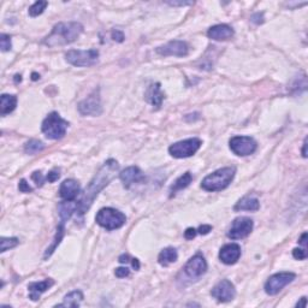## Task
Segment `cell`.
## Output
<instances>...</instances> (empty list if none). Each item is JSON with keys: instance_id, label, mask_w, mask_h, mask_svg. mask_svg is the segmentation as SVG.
Masks as SVG:
<instances>
[{"instance_id": "1f68e13d", "label": "cell", "mask_w": 308, "mask_h": 308, "mask_svg": "<svg viewBox=\"0 0 308 308\" xmlns=\"http://www.w3.org/2000/svg\"><path fill=\"white\" fill-rule=\"evenodd\" d=\"M292 256L295 259H297V260H305L307 258V248H295L292 250Z\"/></svg>"}, {"instance_id": "8d00e7d4", "label": "cell", "mask_w": 308, "mask_h": 308, "mask_svg": "<svg viewBox=\"0 0 308 308\" xmlns=\"http://www.w3.org/2000/svg\"><path fill=\"white\" fill-rule=\"evenodd\" d=\"M112 38L115 41H117V42H123L124 41V34L120 30H114L112 32Z\"/></svg>"}, {"instance_id": "4fadbf2b", "label": "cell", "mask_w": 308, "mask_h": 308, "mask_svg": "<svg viewBox=\"0 0 308 308\" xmlns=\"http://www.w3.org/2000/svg\"><path fill=\"white\" fill-rule=\"evenodd\" d=\"M211 295L219 302H230L236 296L235 286L228 279H223L222 282L213 287Z\"/></svg>"}, {"instance_id": "7dc6e473", "label": "cell", "mask_w": 308, "mask_h": 308, "mask_svg": "<svg viewBox=\"0 0 308 308\" xmlns=\"http://www.w3.org/2000/svg\"><path fill=\"white\" fill-rule=\"evenodd\" d=\"M38 77H40V76H38V74H33V79H34V81H37Z\"/></svg>"}, {"instance_id": "f6af8a7d", "label": "cell", "mask_w": 308, "mask_h": 308, "mask_svg": "<svg viewBox=\"0 0 308 308\" xmlns=\"http://www.w3.org/2000/svg\"><path fill=\"white\" fill-rule=\"evenodd\" d=\"M306 147H307V138H305V142H304V148H302V155H304V158H307V153H306Z\"/></svg>"}, {"instance_id": "52a82bcc", "label": "cell", "mask_w": 308, "mask_h": 308, "mask_svg": "<svg viewBox=\"0 0 308 308\" xmlns=\"http://www.w3.org/2000/svg\"><path fill=\"white\" fill-rule=\"evenodd\" d=\"M201 145L202 142L200 138H187V140L179 141V142L171 145L170 147H169V153H170L173 158L177 159L189 158V156L194 155V154L200 150Z\"/></svg>"}, {"instance_id": "74e56055", "label": "cell", "mask_w": 308, "mask_h": 308, "mask_svg": "<svg viewBox=\"0 0 308 308\" xmlns=\"http://www.w3.org/2000/svg\"><path fill=\"white\" fill-rule=\"evenodd\" d=\"M197 231L195 229H192V228H189V229H187L186 231H184V237L187 238V240H192V238L196 236Z\"/></svg>"}, {"instance_id": "8992f818", "label": "cell", "mask_w": 308, "mask_h": 308, "mask_svg": "<svg viewBox=\"0 0 308 308\" xmlns=\"http://www.w3.org/2000/svg\"><path fill=\"white\" fill-rule=\"evenodd\" d=\"M65 59L69 64L78 68H84V66H92L96 63L99 59V51L94 50H71L65 53Z\"/></svg>"}, {"instance_id": "bcb514c9", "label": "cell", "mask_w": 308, "mask_h": 308, "mask_svg": "<svg viewBox=\"0 0 308 308\" xmlns=\"http://www.w3.org/2000/svg\"><path fill=\"white\" fill-rule=\"evenodd\" d=\"M15 77H16V78H15V81H16V82L22 81V78H20V75H16Z\"/></svg>"}, {"instance_id": "5bb4252c", "label": "cell", "mask_w": 308, "mask_h": 308, "mask_svg": "<svg viewBox=\"0 0 308 308\" xmlns=\"http://www.w3.org/2000/svg\"><path fill=\"white\" fill-rule=\"evenodd\" d=\"M183 270L187 276H189L191 278H199L202 274L206 273L207 263L201 254H196L189 259Z\"/></svg>"}, {"instance_id": "2e32d148", "label": "cell", "mask_w": 308, "mask_h": 308, "mask_svg": "<svg viewBox=\"0 0 308 308\" xmlns=\"http://www.w3.org/2000/svg\"><path fill=\"white\" fill-rule=\"evenodd\" d=\"M241 256V247L237 243H229L222 247L219 251V259L225 265H233Z\"/></svg>"}, {"instance_id": "f1b7e54d", "label": "cell", "mask_w": 308, "mask_h": 308, "mask_svg": "<svg viewBox=\"0 0 308 308\" xmlns=\"http://www.w3.org/2000/svg\"><path fill=\"white\" fill-rule=\"evenodd\" d=\"M19 243V238L16 237H1V240H0V251L5 253L6 250L17 247Z\"/></svg>"}, {"instance_id": "e0dca14e", "label": "cell", "mask_w": 308, "mask_h": 308, "mask_svg": "<svg viewBox=\"0 0 308 308\" xmlns=\"http://www.w3.org/2000/svg\"><path fill=\"white\" fill-rule=\"evenodd\" d=\"M79 191H81V188H79L78 182L75 179H65L60 184L59 195L64 201H75L76 197L78 196Z\"/></svg>"}, {"instance_id": "d6986e66", "label": "cell", "mask_w": 308, "mask_h": 308, "mask_svg": "<svg viewBox=\"0 0 308 308\" xmlns=\"http://www.w3.org/2000/svg\"><path fill=\"white\" fill-rule=\"evenodd\" d=\"M55 286V281L52 278L43 279L41 282H33L28 286V290H29V297L33 301H38L40 299L41 295L45 291H47L48 289L52 288Z\"/></svg>"}, {"instance_id": "ffe728a7", "label": "cell", "mask_w": 308, "mask_h": 308, "mask_svg": "<svg viewBox=\"0 0 308 308\" xmlns=\"http://www.w3.org/2000/svg\"><path fill=\"white\" fill-rule=\"evenodd\" d=\"M164 97L165 96H164V93L161 92L160 83L151 84L145 94V99L147 100L152 106L155 107V109H159V107L161 106Z\"/></svg>"}, {"instance_id": "603a6c76", "label": "cell", "mask_w": 308, "mask_h": 308, "mask_svg": "<svg viewBox=\"0 0 308 308\" xmlns=\"http://www.w3.org/2000/svg\"><path fill=\"white\" fill-rule=\"evenodd\" d=\"M74 213H77V202L75 201H63L59 204V215L60 222L65 223L71 218Z\"/></svg>"}, {"instance_id": "cb8c5ba5", "label": "cell", "mask_w": 308, "mask_h": 308, "mask_svg": "<svg viewBox=\"0 0 308 308\" xmlns=\"http://www.w3.org/2000/svg\"><path fill=\"white\" fill-rule=\"evenodd\" d=\"M192 174L191 173H186L182 174L181 177H178V178L174 181V183L173 184V186L170 187V197L174 196L176 192L182 191V189L187 188V187L192 183Z\"/></svg>"}, {"instance_id": "5b68a950", "label": "cell", "mask_w": 308, "mask_h": 308, "mask_svg": "<svg viewBox=\"0 0 308 308\" xmlns=\"http://www.w3.org/2000/svg\"><path fill=\"white\" fill-rule=\"evenodd\" d=\"M96 222L104 229L111 231L122 228L127 222V217L123 212L112 207H105L97 212Z\"/></svg>"}, {"instance_id": "ee69618b", "label": "cell", "mask_w": 308, "mask_h": 308, "mask_svg": "<svg viewBox=\"0 0 308 308\" xmlns=\"http://www.w3.org/2000/svg\"><path fill=\"white\" fill-rule=\"evenodd\" d=\"M132 264H133V268H134L135 270H138V269H140V263H138L137 259H133Z\"/></svg>"}, {"instance_id": "6da1fadb", "label": "cell", "mask_w": 308, "mask_h": 308, "mask_svg": "<svg viewBox=\"0 0 308 308\" xmlns=\"http://www.w3.org/2000/svg\"><path fill=\"white\" fill-rule=\"evenodd\" d=\"M118 169H119V165H118V163L115 159H109V160L99 169V171L94 174L92 181L89 182L87 188L84 189L79 201H77V214L83 215L84 213L91 209L92 204H93L96 197L99 195V192H101L105 187L109 186L110 182L115 178Z\"/></svg>"}, {"instance_id": "60d3db41", "label": "cell", "mask_w": 308, "mask_h": 308, "mask_svg": "<svg viewBox=\"0 0 308 308\" xmlns=\"http://www.w3.org/2000/svg\"><path fill=\"white\" fill-rule=\"evenodd\" d=\"M129 255H128V254H123V255H120L119 256V259H118V261H119V263H122V264H125V263H129Z\"/></svg>"}, {"instance_id": "e575fe53", "label": "cell", "mask_w": 308, "mask_h": 308, "mask_svg": "<svg viewBox=\"0 0 308 308\" xmlns=\"http://www.w3.org/2000/svg\"><path fill=\"white\" fill-rule=\"evenodd\" d=\"M115 274L118 277V278H124V277L129 276L130 271L128 268H118V269H116Z\"/></svg>"}, {"instance_id": "7a4b0ae2", "label": "cell", "mask_w": 308, "mask_h": 308, "mask_svg": "<svg viewBox=\"0 0 308 308\" xmlns=\"http://www.w3.org/2000/svg\"><path fill=\"white\" fill-rule=\"evenodd\" d=\"M83 32V25L78 22H61L55 25L51 34L43 40L48 47L64 46L74 42Z\"/></svg>"}, {"instance_id": "d6a6232c", "label": "cell", "mask_w": 308, "mask_h": 308, "mask_svg": "<svg viewBox=\"0 0 308 308\" xmlns=\"http://www.w3.org/2000/svg\"><path fill=\"white\" fill-rule=\"evenodd\" d=\"M32 179L35 182V184H37L38 187H41L43 183H45L46 177H43L40 171H35V173H33L32 174Z\"/></svg>"}, {"instance_id": "44dd1931", "label": "cell", "mask_w": 308, "mask_h": 308, "mask_svg": "<svg viewBox=\"0 0 308 308\" xmlns=\"http://www.w3.org/2000/svg\"><path fill=\"white\" fill-rule=\"evenodd\" d=\"M260 209V202L256 197L250 196V195H247V196H243L237 204L235 205L233 210L235 211H258Z\"/></svg>"}, {"instance_id": "ba28073f", "label": "cell", "mask_w": 308, "mask_h": 308, "mask_svg": "<svg viewBox=\"0 0 308 308\" xmlns=\"http://www.w3.org/2000/svg\"><path fill=\"white\" fill-rule=\"evenodd\" d=\"M230 150L236 155L246 156L250 155L258 148V143L250 136H233L229 141Z\"/></svg>"}, {"instance_id": "30bf717a", "label": "cell", "mask_w": 308, "mask_h": 308, "mask_svg": "<svg viewBox=\"0 0 308 308\" xmlns=\"http://www.w3.org/2000/svg\"><path fill=\"white\" fill-rule=\"evenodd\" d=\"M251 230H253V220L248 217H240L233 220L227 235L231 240H241L247 237Z\"/></svg>"}, {"instance_id": "836d02e7", "label": "cell", "mask_w": 308, "mask_h": 308, "mask_svg": "<svg viewBox=\"0 0 308 308\" xmlns=\"http://www.w3.org/2000/svg\"><path fill=\"white\" fill-rule=\"evenodd\" d=\"M59 177H60V173H59L58 170H52L48 173L47 176H46V181L50 182V183H53V182L58 181Z\"/></svg>"}, {"instance_id": "4dcf8cb0", "label": "cell", "mask_w": 308, "mask_h": 308, "mask_svg": "<svg viewBox=\"0 0 308 308\" xmlns=\"http://www.w3.org/2000/svg\"><path fill=\"white\" fill-rule=\"evenodd\" d=\"M0 47H1L2 52H7V51L11 50V38L10 35L1 34L0 35Z\"/></svg>"}, {"instance_id": "ac0fdd59", "label": "cell", "mask_w": 308, "mask_h": 308, "mask_svg": "<svg viewBox=\"0 0 308 308\" xmlns=\"http://www.w3.org/2000/svg\"><path fill=\"white\" fill-rule=\"evenodd\" d=\"M235 32L232 28L228 24H217L213 25L207 32V37L215 41H225L233 37Z\"/></svg>"}, {"instance_id": "484cf974", "label": "cell", "mask_w": 308, "mask_h": 308, "mask_svg": "<svg viewBox=\"0 0 308 308\" xmlns=\"http://www.w3.org/2000/svg\"><path fill=\"white\" fill-rule=\"evenodd\" d=\"M82 300H83V294L79 290H74V291L69 292L64 297V302L61 305H58L56 307H78L81 305Z\"/></svg>"}, {"instance_id": "4316f807", "label": "cell", "mask_w": 308, "mask_h": 308, "mask_svg": "<svg viewBox=\"0 0 308 308\" xmlns=\"http://www.w3.org/2000/svg\"><path fill=\"white\" fill-rule=\"evenodd\" d=\"M64 224H65V223H63V222H60V224L58 225V228H57V232H56V237H55V242L52 243V246H51V247H48L47 250H46V253H45V256H43V258L45 259H47V258H50L51 255H52L53 254V251L56 250V248L58 247L59 246V243H60V241L63 240V237H64V233H65V228H64Z\"/></svg>"}, {"instance_id": "277c9868", "label": "cell", "mask_w": 308, "mask_h": 308, "mask_svg": "<svg viewBox=\"0 0 308 308\" xmlns=\"http://www.w3.org/2000/svg\"><path fill=\"white\" fill-rule=\"evenodd\" d=\"M69 127V123L60 117L58 112H51L47 117L43 119L41 130L47 138L51 140H59L64 137L66 134V129Z\"/></svg>"}, {"instance_id": "7402d4cb", "label": "cell", "mask_w": 308, "mask_h": 308, "mask_svg": "<svg viewBox=\"0 0 308 308\" xmlns=\"http://www.w3.org/2000/svg\"><path fill=\"white\" fill-rule=\"evenodd\" d=\"M17 106V97L10 94H2L0 96V115L6 116L11 114Z\"/></svg>"}, {"instance_id": "b9f144b4", "label": "cell", "mask_w": 308, "mask_h": 308, "mask_svg": "<svg viewBox=\"0 0 308 308\" xmlns=\"http://www.w3.org/2000/svg\"><path fill=\"white\" fill-rule=\"evenodd\" d=\"M170 5H173V6H184V5H192V2H187V1H179V2H169Z\"/></svg>"}, {"instance_id": "3957f363", "label": "cell", "mask_w": 308, "mask_h": 308, "mask_svg": "<svg viewBox=\"0 0 308 308\" xmlns=\"http://www.w3.org/2000/svg\"><path fill=\"white\" fill-rule=\"evenodd\" d=\"M235 168H223L205 177L201 182V188L206 192H220L228 188L235 177Z\"/></svg>"}, {"instance_id": "d590c367", "label": "cell", "mask_w": 308, "mask_h": 308, "mask_svg": "<svg viewBox=\"0 0 308 308\" xmlns=\"http://www.w3.org/2000/svg\"><path fill=\"white\" fill-rule=\"evenodd\" d=\"M19 192H33V188L27 183V181H25V179H20L19 184Z\"/></svg>"}, {"instance_id": "9c48e42d", "label": "cell", "mask_w": 308, "mask_h": 308, "mask_svg": "<svg viewBox=\"0 0 308 308\" xmlns=\"http://www.w3.org/2000/svg\"><path fill=\"white\" fill-rule=\"evenodd\" d=\"M295 277H296V274L292 273V272H279V273L273 274L265 283V291L269 295L278 294L284 287H287L294 281Z\"/></svg>"}, {"instance_id": "7bdbcfd3", "label": "cell", "mask_w": 308, "mask_h": 308, "mask_svg": "<svg viewBox=\"0 0 308 308\" xmlns=\"http://www.w3.org/2000/svg\"><path fill=\"white\" fill-rule=\"evenodd\" d=\"M306 306H307V299H306V297H302L301 301L297 302V304H296V307H299V308H300V307L305 308Z\"/></svg>"}, {"instance_id": "d4e9b609", "label": "cell", "mask_w": 308, "mask_h": 308, "mask_svg": "<svg viewBox=\"0 0 308 308\" xmlns=\"http://www.w3.org/2000/svg\"><path fill=\"white\" fill-rule=\"evenodd\" d=\"M178 259V253L173 247H169L163 250L159 253L158 261L161 266H169L170 264H173Z\"/></svg>"}, {"instance_id": "7c38bea8", "label": "cell", "mask_w": 308, "mask_h": 308, "mask_svg": "<svg viewBox=\"0 0 308 308\" xmlns=\"http://www.w3.org/2000/svg\"><path fill=\"white\" fill-rule=\"evenodd\" d=\"M155 52L159 56H173V57H186L189 53V46L186 41L173 40L164 46H159L155 48Z\"/></svg>"}, {"instance_id": "9a60e30c", "label": "cell", "mask_w": 308, "mask_h": 308, "mask_svg": "<svg viewBox=\"0 0 308 308\" xmlns=\"http://www.w3.org/2000/svg\"><path fill=\"white\" fill-rule=\"evenodd\" d=\"M119 178L125 188H130L135 183H141L145 181V174L137 166H129L119 173Z\"/></svg>"}, {"instance_id": "83f0119b", "label": "cell", "mask_w": 308, "mask_h": 308, "mask_svg": "<svg viewBox=\"0 0 308 308\" xmlns=\"http://www.w3.org/2000/svg\"><path fill=\"white\" fill-rule=\"evenodd\" d=\"M45 150V145L38 140H30L25 143L24 152L27 154H37Z\"/></svg>"}, {"instance_id": "f546056e", "label": "cell", "mask_w": 308, "mask_h": 308, "mask_svg": "<svg viewBox=\"0 0 308 308\" xmlns=\"http://www.w3.org/2000/svg\"><path fill=\"white\" fill-rule=\"evenodd\" d=\"M48 2L47 1H37L34 2V4L32 5V6L29 7V15L32 17H37L38 16V15L42 14L43 11H45V9L47 7Z\"/></svg>"}, {"instance_id": "ab89813d", "label": "cell", "mask_w": 308, "mask_h": 308, "mask_svg": "<svg viewBox=\"0 0 308 308\" xmlns=\"http://www.w3.org/2000/svg\"><path fill=\"white\" fill-rule=\"evenodd\" d=\"M196 231L197 233H201V235H207L210 231H212V227L211 225H201Z\"/></svg>"}, {"instance_id": "8fae6325", "label": "cell", "mask_w": 308, "mask_h": 308, "mask_svg": "<svg viewBox=\"0 0 308 308\" xmlns=\"http://www.w3.org/2000/svg\"><path fill=\"white\" fill-rule=\"evenodd\" d=\"M78 111L82 116H93V117H96V116L101 115L102 106L99 91H94L91 96L82 100L78 104Z\"/></svg>"}, {"instance_id": "f35d334b", "label": "cell", "mask_w": 308, "mask_h": 308, "mask_svg": "<svg viewBox=\"0 0 308 308\" xmlns=\"http://www.w3.org/2000/svg\"><path fill=\"white\" fill-rule=\"evenodd\" d=\"M251 22L255 24H261L264 22V15L263 14H255L251 16Z\"/></svg>"}]
</instances>
